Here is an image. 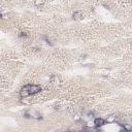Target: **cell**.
Here are the masks:
<instances>
[{
  "mask_svg": "<svg viewBox=\"0 0 132 132\" xmlns=\"http://www.w3.org/2000/svg\"><path fill=\"white\" fill-rule=\"evenodd\" d=\"M19 37H21V38H26V37H27V33H26V32H20V33H19Z\"/></svg>",
  "mask_w": 132,
  "mask_h": 132,
  "instance_id": "7",
  "label": "cell"
},
{
  "mask_svg": "<svg viewBox=\"0 0 132 132\" xmlns=\"http://www.w3.org/2000/svg\"><path fill=\"white\" fill-rule=\"evenodd\" d=\"M123 128L126 131H132V124H123Z\"/></svg>",
  "mask_w": 132,
  "mask_h": 132,
  "instance_id": "5",
  "label": "cell"
},
{
  "mask_svg": "<svg viewBox=\"0 0 132 132\" xmlns=\"http://www.w3.org/2000/svg\"><path fill=\"white\" fill-rule=\"evenodd\" d=\"M72 18H73V20H75V21H80V20L84 19V12H82L81 10H77V11H75V12L73 13Z\"/></svg>",
  "mask_w": 132,
  "mask_h": 132,
  "instance_id": "3",
  "label": "cell"
},
{
  "mask_svg": "<svg viewBox=\"0 0 132 132\" xmlns=\"http://www.w3.org/2000/svg\"><path fill=\"white\" fill-rule=\"evenodd\" d=\"M44 2H45V0H34V4L36 6H41V5H43Z\"/></svg>",
  "mask_w": 132,
  "mask_h": 132,
  "instance_id": "6",
  "label": "cell"
},
{
  "mask_svg": "<svg viewBox=\"0 0 132 132\" xmlns=\"http://www.w3.org/2000/svg\"><path fill=\"white\" fill-rule=\"evenodd\" d=\"M103 125H105V121H104L103 119H101V118H96V119L94 120V126H95V128H100V127H102Z\"/></svg>",
  "mask_w": 132,
  "mask_h": 132,
  "instance_id": "2",
  "label": "cell"
},
{
  "mask_svg": "<svg viewBox=\"0 0 132 132\" xmlns=\"http://www.w3.org/2000/svg\"><path fill=\"white\" fill-rule=\"evenodd\" d=\"M113 121H116V116H110L108 119H107V122H113Z\"/></svg>",
  "mask_w": 132,
  "mask_h": 132,
  "instance_id": "8",
  "label": "cell"
},
{
  "mask_svg": "<svg viewBox=\"0 0 132 132\" xmlns=\"http://www.w3.org/2000/svg\"><path fill=\"white\" fill-rule=\"evenodd\" d=\"M41 91V86L39 85H26L23 87L20 91V97L21 98H27L31 95L37 94Z\"/></svg>",
  "mask_w": 132,
  "mask_h": 132,
  "instance_id": "1",
  "label": "cell"
},
{
  "mask_svg": "<svg viewBox=\"0 0 132 132\" xmlns=\"http://www.w3.org/2000/svg\"><path fill=\"white\" fill-rule=\"evenodd\" d=\"M51 80H52V82H54V84H59V82L61 81V79H60V77H59L58 75H53V76L51 77Z\"/></svg>",
  "mask_w": 132,
  "mask_h": 132,
  "instance_id": "4",
  "label": "cell"
}]
</instances>
